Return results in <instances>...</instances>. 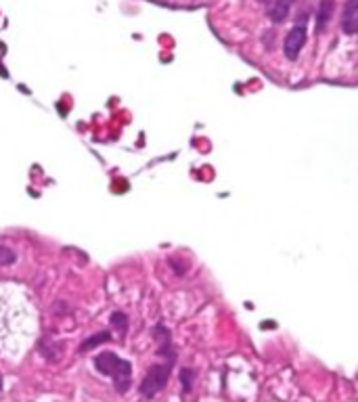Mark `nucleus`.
I'll list each match as a JSON object with an SVG mask.
<instances>
[{"label":"nucleus","instance_id":"obj_11","mask_svg":"<svg viewBox=\"0 0 358 402\" xmlns=\"http://www.w3.org/2000/svg\"><path fill=\"white\" fill-rule=\"evenodd\" d=\"M153 338L159 342V346L161 344H170L172 342V335H170V329L166 327V325H155V329H153Z\"/></svg>","mask_w":358,"mask_h":402},{"label":"nucleus","instance_id":"obj_3","mask_svg":"<svg viewBox=\"0 0 358 402\" xmlns=\"http://www.w3.org/2000/svg\"><path fill=\"white\" fill-rule=\"evenodd\" d=\"M306 38H308L306 27H304L302 23L296 25V27L285 36L283 50H285V57H287L289 61H296V59L300 57V50L304 48V44H306Z\"/></svg>","mask_w":358,"mask_h":402},{"label":"nucleus","instance_id":"obj_7","mask_svg":"<svg viewBox=\"0 0 358 402\" xmlns=\"http://www.w3.org/2000/svg\"><path fill=\"white\" fill-rule=\"evenodd\" d=\"M107 342H111V333L109 331H99V333L90 335V338L80 346V352L84 354V352H88V350H94V348H99L101 344H107Z\"/></svg>","mask_w":358,"mask_h":402},{"label":"nucleus","instance_id":"obj_2","mask_svg":"<svg viewBox=\"0 0 358 402\" xmlns=\"http://www.w3.org/2000/svg\"><path fill=\"white\" fill-rule=\"evenodd\" d=\"M170 373H172V365H168V363L166 365H151L145 379L140 382V394H143V398L151 400L153 396H157L161 390L166 388Z\"/></svg>","mask_w":358,"mask_h":402},{"label":"nucleus","instance_id":"obj_6","mask_svg":"<svg viewBox=\"0 0 358 402\" xmlns=\"http://www.w3.org/2000/svg\"><path fill=\"white\" fill-rule=\"evenodd\" d=\"M294 0H275L273 6L268 8V17L273 23H283V21L289 17V8Z\"/></svg>","mask_w":358,"mask_h":402},{"label":"nucleus","instance_id":"obj_9","mask_svg":"<svg viewBox=\"0 0 358 402\" xmlns=\"http://www.w3.org/2000/svg\"><path fill=\"white\" fill-rule=\"evenodd\" d=\"M180 384H182V392L189 394L193 390V384H195V371L193 369H189V367L180 369Z\"/></svg>","mask_w":358,"mask_h":402},{"label":"nucleus","instance_id":"obj_1","mask_svg":"<svg viewBox=\"0 0 358 402\" xmlns=\"http://www.w3.org/2000/svg\"><path fill=\"white\" fill-rule=\"evenodd\" d=\"M92 363H94V369L101 375H107V377L113 379L115 390L119 394H126L130 390V386H132V379H130V375H132V365L128 361L119 358L113 352H101V354L94 356Z\"/></svg>","mask_w":358,"mask_h":402},{"label":"nucleus","instance_id":"obj_4","mask_svg":"<svg viewBox=\"0 0 358 402\" xmlns=\"http://www.w3.org/2000/svg\"><path fill=\"white\" fill-rule=\"evenodd\" d=\"M342 29L344 34L354 36L358 31V0H348L342 15Z\"/></svg>","mask_w":358,"mask_h":402},{"label":"nucleus","instance_id":"obj_15","mask_svg":"<svg viewBox=\"0 0 358 402\" xmlns=\"http://www.w3.org/2000/svg\"><path fill=\"white\" fill-rule=\"evenodd\" d=\"M0 392H2V375H0Z\"/></svg>","mask_w":358,"mask_h":402},{"label":"nucleus","instance_id":"obj_8","mask_svg":"<svg viewBox=\"0 0 358 402\" xmlns=\"http://www.w3.org/2000/svg\"><path fill=\"white\" fill-rule=\"evenodd\" d=\"M63 348V344H55V342H42L40 344V352H42V356L44 358H48V361H57L59 358V352L57 350H61Z\"/></svg>","mask_w":358,"mask_h":402},{"label":"nucleus","instance_id":"obj_10","mask_svg":"<svg viewBox=\"0 0 358 402\" xmlns=\"http://www.w3.org/2000/svg\"><path fill=\"white\" fill-rule=\"evenodd\" d=\"M109 323H111L113 329H117V333H126L128 331V317L124 312H113Z\"/></svg>","mask_w":358,"mask_h":402},{"label":"nucleus","instance_id":"obj_5","mask_svg":"<svg viewBox=\"0 0 358 402\" xmlns=\"http://www.w3.org/2000/svg\"><path fill=\"white\" fill-rule=\"evenodd\" d=\"M333 8H335L333 0H321L319 10H317V34H323L325 27L329 25V21L333 17Z\"/></svg>","mask_w":358,"mask_h":402},{"label":"nucleus","instance_id":"obj_12","mask_svg":"<svg viewBox=\"0 0 358 402\" xmlns=\"http://www.w3.org/2000/svg\"><path fill=\"white\" fill-rule=\"evenodd\" d=\"M15 260H17V256L13 249L0 245V266H10V264H15Z\"/></svg>","mask_w":358,"mask_h":402},{"label":"nucleus","instance_id":"obj_13","mask_svg":"<svg viewBox=\"0 0 358 402\" xmlns=\"http://www.w3.org/2000/svg\"><path fill=\"white\" fill-rule=\"evenodd\" d=\"M170 266H172V268H174V273H176L178 277H182L184 273H187V266H184L182 262H178V260H176V258H170Z\"/></svg>","mask_w":358,"mask_h":402},{"label":"nucleus","instance_id":"obj_14","mask_svg":"<svg viewBox=\"0 0 358 402\" xmlns=\"http://www.w3.org/2000/svg\"><path fill=\"white\" fill-rule=\"evenodd\" d=\"M52 310L55 312H63V314H67V312H71V308H69V304L67 302H55V306H52Z\"/></svg>","mask_w":358,"mask_h":402}]
</instances>
